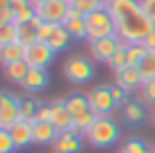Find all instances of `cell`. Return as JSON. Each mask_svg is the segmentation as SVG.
Instances as JSON below:
<instances>
[{
  "label": "cell",
  "instance_id": "8d00e7d4",
  "mask_svg": "<svg viewBox=\"0 0 155 153\" xmlns=\"http://www.w3.org/2000/svg\"><path fill=\"white\" fill-rule=\"evenodd\" d=\"M112 96H114L116 105H126V103H128V98H126L128 94L121 89V87H116V85H112Z\"/></svg>",
  "mask_w": 155,
  "mask_h": 153
},
{
  "label": "cell",
  "instance_id": "d590c367",
  "mask_svg": "<svg viewBox=\"0 0 155 153\" xmlns=\"http://www.w3.org/2000/svg\"><path fill=\"white\" fill-rule=\"evenodd\" d=\"M141 12L146 14V19H150L155 23V0H139Z\"/></svg>",
  "mask_w": 155,
  "mask_h": 153
},
{
  "label": "cell",
  "instance_id": "4fadbf2b",
  "mask_svg": "<svg viewBox=\"0 0 155 153\" xmlns=\"http://www.w3.org/2000/svg\"><path fill=\"white\" fill-rule=\"evenodd\" d=\"M62 25L66 28V32L71 34L73 39H87V19H84V14H80L78 9L71 7Z\"/></svg>",
  "mask_w": 155,
  "mask_h": 153
},
{
  "label": "cell",
  "instance_id": "ba28073f",
  "mask_svg": "<svg viewBox=\"0 0 155 153\" xmlns=\"http://www.w3.org/2000/svg\"><path fill=\"white\" fill-rule=\"evenodd\" d=\"M53 59H55V50L46 41H37L28 46V50H25V62L30 69H48Z\"/></svg>",
  "mask_w": 155,
  "mask_h": 153
},
{
  "label": "cell",
  "instance_id": "8fae6325",
  "mask_svg": "<svg viewBox=\"0 0 155 153\" xmlns=\"http://www.w3.org/2000/svg\"><path fill=\"white\" fill-rule=\"evenodd\" d=\"M114 80H116V87H121L126 94L141 89V85H144L141 73H139L137 66H126V69H121V71H114Z\"/></svg>",
  "mask_w": 155,
  "mask_h": 153
},
{
  "label": "cell",
  "instance_id": "7402d4cb",
  "mask_svg": "<svg viewBox=\"0 0 155 153\" xmlns=\"http://www.w3.org/2000/svg\"><path fill=\"white\" fill-rule=\"evenodd\" d=\"M71 39H73V37L66 32V28H64V25H57V30H55L53 39L48 41V46L53 48L55 53H59V50H64V48H66L68 43H71Z\"/></svg>",
  "mask_w": 155,
  "mask_h": 153
},
{
  "label": "cell",
  "instance_id": "e575fe53",
  "mask_svg": "<svg viewBox=\"0 0 155 153\" xmlns=\"http://www.w3.org/2000/svg\"><path fill=\"white\" fill-rule=\"evenodd\" d=\"M16 23V9L14 7H0V25Z\"/></svg>",
  "mask_w": 155,
  "mask_h": 153
},
{
  "label": "cell",
  "instance_id": "60d3db41",
  "mask_svg": "<svg viewBox=\"0 0 155 153\" xmlns=\"http://www.w3.org/2000/svg\"><path fill=\"white\" fill-rule=\"evenodd\" d=\"M30 2H32V5H39V2H46V0H30Z\"/></svg>",
  "mask_w": 155,
  "mask_h": 153
},
{
  "label": "cell",
  "instance_id": "9c48e42d",
  "mask_svg": "<svg viewBox=\"0 0 155 153\" xmlns=\"http://www.w3.org/2000/svg\"><path fill=\"white\" fill-rule=\"evenodd\" d=\"M16 121H21V98L5 91L0 96V130H9Z\"/></svg>",
  "mask_w": 155,
  "mask_h": 153
},
{
  "label": "cell",
  "instance_id": "7bdbcfd3",
  "mask_svg": "<svg viewBox=\"0 0 155 153\" xmlns=\"http://www.w3.org/2000/svg\"><path fill=\"white\" fill-rule=\"evenodd\" d=\"M153 121H155V114H153Z\"/></svg>",
  "mask_w": 155,
  "mask_h": 153
},
{
  "label": "cell",
  "instance_id": "7a4b0ae2",
  "mask_svg": "<svg viewBox=\"0 0 155 153\" xmlns=\"http://www.w3.org/2000/svg\"><path fill=\"white\" fill-rule=\"evenodd\" d=\"M153 30H155L153 21L146 19L144 12H137V14H132V16L116 23V37L126 43H141V39L148 32H153Z\"/></svg>",
  "mask_w": 155,
  "mask_h": 153
},
{
  "label": "cell",
  "instance_id": "52a82bcc",
  "mask_svg": "<svg viewBox=\"0 0 155 153\" xmlns=\"http://www.w3.org/2000/svg\"><path fill=\"white\" fill-rule=\"evenodd\" d=\"M123 46V41L116 34L112 37H103V39H96V41H89V53L96 62H103V64H110V59L114 57V53Z\"/></svg>",
  "mask_w": 155,
  "mask_h": 153
},
{
  "label": "cell",
  "instance_id": "484cf974",
  "mask_svg": "<svg viewBox=\"0 0 155 153\" xmlns=\"http://www.w3.org/2000/svg\"><path fill=\"white\" fill-rule=\"evenodd\" d=\"M126 50H128V64H130V66H139L141 59L148 55V50H146L141 43H128Z\"/></svg>",
  "mask_w": 155,
  "mask_h": 153
},
{
  "label": "cell",
  "instance_id": "74e56055",
  "mask_svg": "<svg viewBox=\"0 0 155 153\" xmlns=\"http://www.w3.org/2000/svg\"><path fill=\"white\" fill-rule=\"evenodd\" d=\"M50 114H53V107L50 105H41L37 110V119L34 121H50Z\"/></svg>",
  "mask_w": 155,
  "mask_h": 153
},
{
  "label": "cell",
  "instance_id": "b9f144b4",
  "mask_svg": "<svg viewBox=\"0 0 155 153\" xmlns=\"http://www.w3.org/2000/svg\"><path fill=\"white\" fill-rule=\"evenodd\" d=\"M153 153H155V146H153Z\"/></svg>",
  "mask_w": 155,
  "mask_h": 153
},
{
  "label": "cell",
  "instance_id": "277c9868",
  "mask_svg": "<svg viewBox=\"0 0 155 153\" xmlns=\"http://www.w3.org/2000/svg\"><path fill=\"white\" fill-rule=\"evenodd\" d=\"M64 78L73 85H87L89 80L94 78L96 69H94L91 59L82 57V55H71V57L64 62V69H62Z\"/></svg>",
  "mask_w": 155,
  "mask_h": 153
},
{
  "label": "cell",
  "instance_id": "4dcf8cb0",
  "mask_svg": "<svg viewBox=\"0 0 155 153\" xmlns=\"http://www.w3.org/2000/svg\"><path fill=\"white\" fill-rule=\"evenodd\" d=\"M121 153H153V148L146 146V142H141V139H128Z\"/></svg>",
  "mask_w": 155,
  "mask_h": 153
},
{
  "label": "cell",
  "instance_id": "8992f818",
  "mask_svg": "<svg viewBox=\"0 0 155 153\" xmlns=\"http://www.w3.org/2000/svg\"><path fill=\"white\" fill-rule=\"evenodd\" d=\"M34 9H37L39 19L48 21V23L62 25L64 19H66V14H68V9H71V2H68V0H46V2L34 5Z\"/></svg>",
  "mask_w": 155,
  "mask_h": 153
},
{
  "label": "cell",
  "instance_id": "9a60e30c",
  "mask_svg": "<svg viewBox=\"0 0 155 153\" xmlns=\"http://www.w3.org/2000/svg\"><path fill=\"white\" fill-rule=\"evenodd\" d=\"M53 114H50V124L59 130V133H66V130H73V117L71 112L66 110V103L64 100H55L53 105Z\"/></svg>",
  "mask_w": 155,
  "mask_h": 153
},
{
  "label": "cell",
  "instance_id": "3957f363",
  "mask_svg": "<svg viewBox=\"0 0 155 153\" xmlns=\"http://www.w3.org/2000/svg\"><path fill=\"white\" fill-rule=\"evenodd\" d=\"M84 19H87V39L89 41H96V39L116 34V21L112 19V14L105 7L91 12V14L84 16Z\"/></svg>",
  "mask_w": 155,
  "mask_h": 153
},
{
  "label": "cell",
  "instance_id": "603a6c76",
  "mask_svg": "<svg viewBox=\"0 0 155 153\" xmlns=\"http://www.w3.org/2000/svg\"><path fill=\"white\" fill-rule=\"evenodd\" d=\"M18 41L23 46H32V43L39 41V30L34 28L32 23H21L18 25Z\"/></svg>",
  "mask_w": 155,
  "mask_h": 153
},
{
  "label": "cell",
  "instance_id": "ac0fdd59",
  "mask_svg": "<svg viewBox=\"0 0 155 153\" xmlns=\"http://www.w3.org/2000/svg\"><path fill=\"white\" fill-rule=\"evenodd\" d=\"M25 50H28V46H23L21 41L5 43V46H0V62L5 66L14 64V62H21V59H25Z\"/></svg>",
  "mask_w": 155,
  "mask_h": 153
},
{
  "label": "cell",
  "instance_id": "ee69618b",
  "mask_svg": "<svg viewBox=\"0 0 155 153\" xmlns=\"http://www.w3.org/2000/svg\"><path fill=\"white\" fill-rule=\"evenodd\" d=\"M68 2H71V0H68Z\"/></svg>",
  "mask_w": 155,
  "mask_h": 153
},
{
  "label": "cell",
  "instance_id": "f35d334b",
  "mask_svg": "<svg viewBox=\"0 0 155 153\" xmlns=\"http://www.w3.org/2000/svg\"><path fill=\"white\" fill-rule=\"evenodd\" d=\"M141 46H144L148 53H155V30H153V32H148L144 39H141Z\"/></svg>",
  "mask_w": 155,
  "mask_h": 153
},
{
  "label": "cell",
  "instance_id": "f546056e",
  "mask_svg": "<svg viewBox=\"0 0 155 153\" xmlns=\"http://www.w3.org/2000/svg\"><path fill=\"white\" fill-rule=\"evenodd\" d=\"M137 103H153L155 105V80H150V82H144L141 85V89H139V100Z\"/></svg>",
  "mask_w": 155,
  "mask_h": 153
},
{
  "label": "cell",
  "instance_id": "ffe728a7",
  "mask_svg": "<svg viewBox=\"0 0 155 153\" xmlns=\"http://www.w3.org/2000/svg\"><path fill=\"white\" fill-rule=\"evenodd\" d=\"M28 73H30V66H28V62H25V59L14 62V64H7V66H5L7 80L16 82V85H23V80L28 78Z\"/></svg>",
  "mask_w": 155,
  "mask_h": 153
},
{
  "label": "cell",
  "instance_id": "ab89813d",
  "mask_svg": "<svg viewBox=\"0 0 155 153\" xmlns=\"http://www.w3.org/2000/svg\"><path fill=\"white\" fill-rule=\"evenodd\" d=\"M96 2H98V5H101V7H107V5H110V2H112V0H96Z\"/></svg>",
  "mask_w": 155,
  "mask_h": 153
},
{
  "label": "cell",
  "instance_id": "836d02e7",
  "mask_svg": "<svg viewBox=\"0 0 155 153\" xmlns=\"http://www.w3.org/2000/svg\"><path fill=\"white\" fill-rule=\"evenodd\" d=\"M55 30H57V23H48V21H44L41 28H39V41H46V43H48L50 39H53Z\"/></svg>",
  "mask_w": 155,
  "mask_h": 153
},
{
  "label": "cell",
  "instance_id": "5bb4252c",
  "mask_svg": "<svg viewBox=\"0 0 155 153\" xmlns=\"http://www.w3.org/2000/svg\"><path fill=\"white\" fill-rule=\"evenodd\" d=\"M105 9L110 12L112 19L119 23V21H123V19H128V16L141 12V5H139V0H112Z\"/></svg>",
  "mask_w": 155,
  "mask_h": 153
},
{
  "label": "cell",
  "instance_id": "d6986e66",
  "mask_svg": "<svg viewBox=\"0 0 155 153\" xmlns=\"http://www.w3.org/2000/svg\"><path fill=\"white\" fill-rule=\"evenodd\" d=\"M64 103H66V110L71 112V117H80V114H84V112L91 110L89 98H87V96H82V94L68 96V98H64Z\"/></svg>",
  "mask_w": 155,
  "mask_h": 153
},
{
  "label": "cell",
  "instance_id": "cb8c5ba5",
  "mask_svg": "<svg viewBox=\"0 0 155 153\" xmlns=\"http://www.w3.org/2000/svg\"><path fill=\"white\" fill-rule=\"evenodd\" d=\"M41 107V103H39L37 98H21V119L25 121H34L37 119V110Z\"/></svg>",
  "mask_w": 155,
  "mask_h": 153
},
{
  "label": "cell",
  "instance_id": "83f0119b",
  "mask_svg": "<svg viewBox=\"0 0 155 153\" xmlns=\"http://www.w3.org/2000/svg\"><path fill=\"white\" fill-rule=\"evenodd\" d=\"M128 43L123 41V46L119 48V50H116L114 53V57L110 59V66L114 69V71H121V69H126V66H130V64H128Z\"/></svg>",
  "mask_w": 155,
  "mask_h": 153
},
{
  "label": "cell",
  "instance_id": "e0dca14e",
  "mask_svg": "<svg viewBox=\"0 0 155 153\" xmlns=\"http://www.w3.org/2000/svg\"><path fill=\"white\" fill-rule=\"evenodd\" d=\"M48 82H50V78H48V71H46V69H30L28 78L23 80L21 87H23L25 91H41V89L48 87Z\"/></svg>",
  "mask_w": 155,
  "mask_h": 153
},
{
  "label": "cell",
  "instance_id": "d4e9b609",
  "mask_svg": "<svg viewBox=\"0 0 155 153\" xmlns=\"http://www.w3.org/2000/svg\"><path fill=\"white\" fill-rule=\"evenodd\" d=\"M137 69H139L141 80H144V82L155 80V53H148L144 59H141V64H139Z\"/></svg>",
  "mask_w": 155,
  "mask_h": 153
},
{
  "label": "cell",
  "instance_id": "6da1fadb",
  "mask_svg": "<svg viewBox=\"0 0 155 153\" xmlns=\"http://www.w3.org/2000/svg\"><path fill=\"white\" fill-rule=\"evenodd\" d=\"M119 137H121V128L112 117H96L91 128L84 133V142L96 148H110L112 144L119 142Z\"/></svg>",
  "mask_w": 155,
  "mask_h": 153
},
{
  "label": "cell",
  "instance_id": "f1b7e54d",
  "mask_svg": "<svg viewBox=\"0 0 155 153\" xmlns=\"http://www.w3.org/2000/svg\"><path fill=\"white\" fill-rule=\"evenodd\" d=\"M71 7H73V9H78L80 14H84V16H89L91 12L101 9V5H98L96 0H71Z\"/></svg>",
  "mask_w": 155,
  "mask_h": 153
},
{
  "label": "cell",
  "instance_id": "44dd1931",
  "mask_svg": "<svg viewBox=\"0 0 155 153\" xmlns=\"http://www.w3.org/2000/svg\"><path fill=\"white\" fill-rule=\"evenodd\" d=\"M146 117V110L141 103H132V100H128L126 105H123V119L128 121V124H141Z\"/></svg>",
  "mask_w": 155,
  "mask_h": 153
},
{
  "label": "cell",
  "instance_id": "2e32d148",
  "mask_svg": "<svg viewBox=\"0 0 155 153\" xmlns=\"http://www.w3.org/2000/svg\"><path fill=\"white\" fill-rule=\"evenodd\" d=\"M34 124V135L32 142L39 146H46V144H55V139L59 137V130L55 128L50 121H32Z\"/></svg>",
  "mask_w": 155,
  "mask_h": 153
},
{
  "label": "cell",
  "instance_id": "5b68a950",
  "mask_svg": "<svg viewBox=\"0 0 155 153\" xmlns=\"http://www.w3.org/2000/svg\"><path fill=\"white\" fill-rule=\"evenodd\" d=\"M89 105H91V112L96 117H110L112 110L116 107V100L112 96V85H98L94 87L87 94Z\"/></svg>",
  "mask_w": 155,
  "mask_h": 153
},
{
  "label": "cell",
  "instance_id": "1f68e13d",
  "mask_svg": "<svg viewBox=\"0 0 155 153\" xmlns=\"http://www.w3.org/2000/svg\"><path fill=\"white\" fill-rule=\"evenodd\" d=\"M34 16H37V9H34V5L30 2V5H25V7H21V9H16V25L30 23Z\"/></svg>",
  "mask_w": 155,
  "mask_h": 153
},
{
  "label": "cell",
  "instance_id": "7c38bea8",
  "mask_svg": "<svg viewBox=\"0 0 155 153\" xmlns=\"http://www.w3.org/2000/svg\"><path fill=\"white\" fill-rule=\"evenodd\" d=\"M9 135H12V139H14V144H16V151H18V148H25V146H30V144H34L32 142L34 124L32 121L21 119V121H16V124L9 128Z\"/></svg>",
  "mask_w": 155,
  "mask_h": 153
},
{
  "label": "cell",
  "instance_id": "30bf717a",
  "mask_svg": "<svg viewBox=\"0 0 155 153\" xmlns=\"http://www.w3.org/2000/svg\"><path fill=\"white\" fill-rule=\"evenodd\" d=\"M82 148H84V135H78L73 130L59 133V137L53 144L55 153H82Z\"/></svg>",
  "mask_w": 155,
  "mask_h": 153
},
{
  "label": "cell",
  "instance_id": "d6a6232c",
  "mask_svg": "<svg viewBox=\"0 0 155 153\" xmlns=\"http://www.w3.org/2000/svg\"><path fill=\"white\" fill-rule=\"evenodd\" d=\"M16 151V144L12 139L9 130H0V153H14Z\"/></svg>",
  "mask_w": 155,
  "mask_h": 153
},
{
  "label": "cell",
  "instance_id": "4316f807",
  "mask_svg": "<svg viewBox=\"0 0 155 153\" xmlns=\"http://www.w3.org/2000/svg\"><path fill=\"white\" fill-rule=\"evenodd\" d=\"M14 41H18V25H16V23L0 25V46L14 43Z\"/></svg>",
  "mask_w": 155,
  "mask_h": 153
}]
</instances>
